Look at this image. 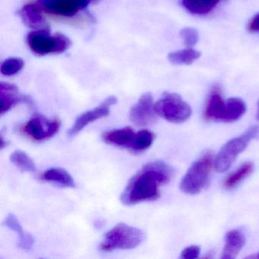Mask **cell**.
<instances>
[{"label":"cell","instance_id":"6da1fadb","mask_svg":"<svg viewBox=\"0 0 259 259\" xmlns=\"http://www.w3.org/2000/svg\"><path fill=\"white\" fill-rule=\"evenodd\" d=\"M172 175V167L165 162H149L132 177L121 195V202L130 206L157 200L160 186L169 183Z\"/></svg>","mask_w":259,"mask_h":259},{"label":"cell","instance_id":"7a4b0ae2","mask_svg":"<svg viewBox=\"0 0 259 259\" xmlns=\"http://www.w3.org/2000/svg\"><path fill=\"white\" fill-rule=\"evenodd\" d=\"M26 42L31 52L40 57L63 54L72 45L69 37L61 33L51 34L49 28L31 31Z\"/></svg>","mask_w":259,"mask_h":259},{"label":"cell","instance_id":"3957f363","mask_svg":"<svg viewBox=\"0 0 259 259\" xmlns=\"http://www.w3.org/2000/svg\"><path fill=\"white\" fill-rule=\"evenodd\" d=\"M145 239L142 230L120 223L104 235L99 249L104 252L114 250L133 249L139 246Z\"/></svg>","mask_w":259,"mask_h":259},{"label":"cell","instance_id":"277c9868","mask_svg":"<svg viewBox=\"0 0 259 259\" xmlns=\"http://www.w3.org/2000/svg\"><path fill=\"white\" fill-rule=\"evenodd\" d=\"M213 163L211 153L201 156L194 162L182 179L180 189L189 195L199 193L208 183Z\"/></svg>","mask_w":259,"mask_h":259},{"label":"cell","instance_id":"5b68a950","mask_svg":"<svg viewBox=\"0 0 259 259\" xmlns=\"http://www.w3.org/2000/svg\"><path fill=\"white\" fill-rule=\"evenodd\" d=\"M259 137V127L248 128L242 136L232 139L224 145L217 155L214 166L218 172H225L233 164L236 157L249 145L253 139Z\"/></svg>","mask_w":259,"mask_h":259},{"label":"cell","instance_id":"8992f818","mask_svg":"<svg viewBox=\"0 0 259 259\" xmlns=\"http://www.w3.org/2000/svg\"><path fill=\"white\" fill-rule=\"evenodd\" d=\"M61 124L59 118L48 119L36 113L20 127V133L31 142L40 143L54 137L60 130Z\"/></svg>","mask_w":259,"mask_h":259},{"label":"cell","instance_id":"52a82bcc","mask_svg":"<svg viewBox=\"0 0 259 259\" xmlns=\"http://www.w3.org/2000/svg\"><path fill=\"white\" fill-rule=\"evenodd\" d=\"M156 113L174 123H181L190 117L192 109L180 95L166 93L154 104Z\"/></svg>","mask_w":259,"mask_h":259},{"label":"cell","instance_id":"ba28073f","mask_svg":"<svg viewBox=\"0 0 259 259\" xmlns=\"http://www.w3.org/2000/svg\"><path fill=\"white\" fill-rule=\"evenodd\" d=\"M92 0H39L42 10L50 14L72 17L84 10Z\"/></svg>","mask_w":259,"mask_h":259},{"label":"cell","instance_id":"9c48e42d","mask_svg":"<svg viewBox=\"0 0 259 259\" xmlns=\"http://www.w3.org/2000/svg\"><path fill=\"white\" fill-rule=\"evenodd\" d=\"M117 102V98L114 96H110L106 98L98 107L93 110H88L78 116L72 126L68 132L69 136H74L78 134L89 124L108 116L110 113V107Z\"/></svg>","mask_w":259,"mask_h":259},{"label":"cell","instance_id":"30bf717a","mask_svg":"<svg viewBox=\"0 0 259 259\" xmlns=\"http://www.w3.org/2000/svg\"><path fill=\"white\" fill-rule=\"evenodd\" d=\"M157 115L152 95L150 93H145L132 107L130 119L133 123L139 126H145L154 123L157 119Z\"/></svg>","mask_w":259,"mask_h":259},{"label":"cell","instance_id":"8fae6325","mask_svg":"<svg viewBox=\"0 0 259 259\" xmlns=\"http://www.w3.org/2000/svg\"><path fill=\"white\" fill-rule=\"evenodd\" d=\"M221 89L215 86L210 91L204 110V118L207 121H225L227 115V102L221 96Z\"/></svg>","mask_w":259,"mask_h":259},{"label":"cell","instance_id":"7c38bea8","mask_svg":"<svg viewBox=\"0 0 259 259\" xmlns=\"http://www.w3.org/2000/svg\"><path fill=\"white\" fill-rule=\"evenodd\" d=\"M0 102L2 116L20 103L31 104L29 98L19 95V89L15 84L7 82L0 83Z\"/></svg>","mask_w":259,"mask_h":259},{"label":"cell","instance_id":"4fadbf2b","mask_svg":"<svg viewBox=\"0 0 259 259\" xmlns=\"http://www.w3.org/2000/svg\"><path fill=\"white\" fill-rule=\"evenodd\" d=\"M42 8L35 4H27L19 12V16L28 28L34 30L49 28L42 13Z\"/></svg>","mask_w":259,"mask_h":259},{"label":"cell","instance_id":"5bb4252c","mask_svg":"<svg viewBox=\"0 0 259 259\" xmlns=\"http://www.w3.org/2000/svg\"><path fill=\"white\" fill-rule=\"evenodd\" d=\"M136 133L130 127L106 132L102 135L103 142L107 145L130 149Z\"/></svg>","mask_w":259,"mask_h":259},{"label":"cell","instance_id":"9a60e30c","mask_svg":"<svg viewBox=\"0 0 259 259\" xmlns=\"http://www.w3.org/2000/svg\"><path fill=\"white\" fill-rule=\"evenodd\" d=\"M244 235L239 230H230L226 234L225 244L221 257L224 259L235 258L245 245Z\"/></svg>","mask_w":259,"mask_h":259},{"label":"cell","instance_id":"2e32d148","mask_svg":"<svg viewBox=\"0 0 259 259\" xmlns=\"http://www.w3.org/2000/svg\"><path fill=\"white\" fill-rule=\"evenodd\" d=\"M6 227H8L10 230L14 231L17 234L19 239H18V246L24 250H29L32 248L34 245V239L31 234L24 231L22 225L19 223V220L16 218L13 213H10L6 218L5 222H4Z\"/></svg>","mask_w":259,"mask_h":259},{"label":"cell","instance_id":"e0dca14e","mask_svg":"<svg viewBox=\"0 0 259 259\" xmlns=\"http://www.w3.org/2000/svg\"><path fill=\"white\" fill-rule=\"evenodd\" d=\"M40 180L42 181L56 183L63 187L74 188L75 180L69 172L63 168H51L40 174Z\"/></svg>","mask_w":259,"mask_h":259},{"label":"cell","instance_id":"ac0fdd59","mask_svg":"<svg viewBox=\"0 0 259 259\" xmlns=\"http://www.w3.org/2000/svg\"><path fill=\"white\" fill-rule=\"evenodd\" d=\"M221 0H182L183 7L189 13L204 16L212 11Z\"/></svg>","mask_w":259,"mask_h":259},{"label":"cell","instance_id":"d6986e66","mask_svg":"<svg viewBox=\"0 0 259 259\" xmlns=\"http://www.w3.org/2000/svg\"><path fill=\"white\" fill-rule=\"evenodd\" d=\"M254 165L251 162H245L227 177L224 181V187L227 189H232L236 187L242 180H245L251 174Z\"/></svg>","mask_w":259,"mask_h":259},{"label":"cell","instance_id":"ffe728a7","mask_svg":"<svg viewBox=\"0 0 259 259\" xmlns=\"http://www.w3.org/2000/svg\"><path fill=\"white\" fill-rule=\"evenodd\" d=\"M201 54L192 48L180 50L170 53L168 55V60L172 64L191 65L199 58Z\"/></svg>","mask_w":259,"mask_h":259},{"label":"cell","instance_id":"44dd1931","mask_svg":"<svg viewBox=\"0 0 259 259\" xmlns=\"http://www.w3.org/2000/svg\"><path fill=\"white\" fill-rule=\"evenodd\" d=\"M227 115L224 122H232L238 120L246 111L245 102L240 98H230L227 101Z\"/></svg>","mask_w":259,"mask_h":259},{"label":"cell","instance_id":"7402d4cb","mask_svg":"<svg viewBox=\"0 0 259 259\" xmlns=\"http://www.w3.org/2000/svg\"><path fill=\"white\" fill-rule=\"evenodd\" d=\"M154 133L149 130H143L136 133L134 140L130 150L135 154L141 153L148 149L152 145L154 140Z\"/></svg>","mask_w":259,"mask_h":259},{"label":"cell","instance_id":"603a6c76","mask_svg":"<svg viewBox=\"0 0 259 259\" xmlns=\"http://www.w3.org/2000/svg\"><path fill=\"white\" fill-rule=\"evenodd\" d=\"M12 163L23 172H34L36 169L34 160L24 151L17 150L10 155Z\"/></svg>","mask_w":259,"mask_h":259},{"label":"cell","instance_id":"cb8c5ba5","mask_svg":"<svg viewBox=\"0 0 259 259\" xmlns=\"http://www.w3.org/2000/svg\"><path fill=\"white\" fill-rule=\"evenodd\" d=\"M25 66V62L18 57H10L1 64V73L5 76H13L19 73Z\"/></svg>","mask_w":259,"mask_h":259},{"label":"cell","instance_id":"d4e9b609","mask_svg":"<svg viewBox=\"0 0 259 259\" xmlns=\"http://www.w3.org/2000/svg\"><path fill=\"white\" fill-rule=\"evenodd\" d=\"M180 37L188 48L195 46L198 41V32L193 28H185L180 31Z\"/></svg>","mask_w":259,"mask_h":259},{"label":"cell","instance_id":"484cf974","mask_svg":"<svg viewBox=\"0 0 259 259\" xmlns=\"http://www.w3.org/2000/svg\"><path fill=\"white\" fill-rule=\"evenodd\" d=\"M201 253V248L197 245H192V246L187 247L182 251V258L184 259H195L199 257Z\"/></svg>","mask_w":259,"mask_h":259},{"label":"cell","instance_id":"4316f807","mask_svg":"<svg viewBox=\"0 0 259 259\" xmlns=\"http://www.w3.org/2000/svg\"><path fill=\"white\" fill-rule=\"evenodd\" d=\"M248 30L250 32H259V14L254 16L250 20L248 25Z\"/></svg>","mask_w":259,"mask_h":259},{"label":"cell","instance_id":"83f0119b","mask_svg":"<svg viewBox=\"0 0 259 259\" xmlns=\"http://www.w3.org/2000/svg\"><path fill=\"white\" fill-rule=\"evenodd\" d=\"M257 119H259V101H258V104H257Z\"/></svg>","mask_w":259,"mask_h":259},{"label":"cell","instance_id":"f1b7e54d","mask_svg":"<svg viewBox=\"0 0 259 259\" xmlns=\"http://www.w3.org/2000/svg\"><path fill=\"white\" fill-rule=\"evenodd\" d=\"M253 257H257V258H259V253H257V255L253 256Z\"/></svg>","mask_w":259,"mask_h":259}]
</instances>
